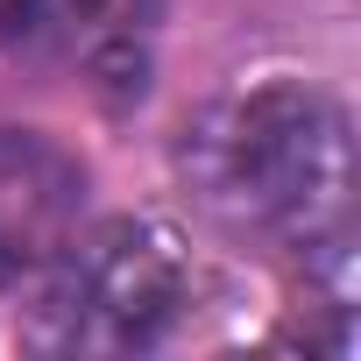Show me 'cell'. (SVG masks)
I'll use <instances>...</instances> for the list:
<instances>
[{
  "label": "cell",
  "instance_id": "obj_1",
  "mask_svg": "<svg viewBox=\"0 0 361 361\" xmlns=\"http://www.w3.org/2000/svg\"><path fill=\"white\" fill-rule=\"evenodd\" d=\"M185 170L220 220L269 234L305 262L326 248H347L354 135H347V114L312 85H255L220 99L192 128Z\"/></svg>",
  "mask_w": 361,
  "mask_h": 361
},
{
  "label": "cell",
  "instance_id": "obj_2",
  "mask_svg": "<svg viewBox=\"0 0 361 361\" xmlns=\"http://www.w3.org/2000/svg\"><path fill=\"white\" fill-rule=\"evenodd\" d=\"M192 305V262L156 220H106L43 269L29 340L43 354H142Z\"/></svg>",
  "mask_w": 361,
  "mask_h": 361
},
{
  "label": "cell",
  "instance_id": "obj_3",
  "mask_svg": "<svg viewBox=\"0 0 361 361\" xmlns=\"http://www.w3.org/2000/svg\"><path fill=\"white\" fill-rule=\"evenodd\" d=\"M71 213L78 170L36 135H0V283L43 276L71 241Z\"/></svg>",
  "mask_w": 361,
  "mask_h": 361
},
{
  "label": "cell",
  "instance_id": "obj_4",
  "mask_svg": "<svg viewBox=\"0 0 361 361\" xmlns=\"http://www.w3.org/2000/svg\"><path fill=\"white\" fill-rule=\"evenodd\" d=\"M121 0H0V50L50 64V57H85L114 36Z\"/></svg>",
  "mask_w": 361,
  "mask_h": 361
}]
</instances>
